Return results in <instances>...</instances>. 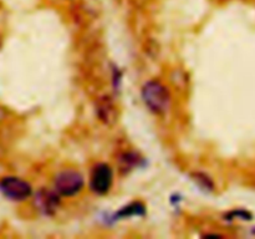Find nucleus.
I'll list each match as a JSON object with an SVG mask.
<instances>
[{"label": "nucleus", "instance_id": "3", "mask_svg": "<svg viewBox=\"0 0 255 239\" xmlns=\"http://www.w3.org/2000/svg\"><path fill=\"white\" fill-rule=\"evenodd\" d=\"M0 192L11 201L21 202L31 196L32 189L24 179L17 177H5L0 181Z\"/></svg>", "mask_w": 255, "mask_h": 239}, {"label": "nucleus", "instance_id": "6", "mask_svg": "<svg viewBox=\"0 0 255 239\" xmlns=\"http://www.w3.org/2000/svg\"><path fill=\"white\" fill-rule=\"evenodd\" d=\"M144 213V207L141 203H132L128 207L122 209L119 213L120 217H128L132 214H143Z\"/></svg>", "mask_w": 255, "mask_h": 239}, {"label": "nucleus", "instance_id": "2", "mask_svg": "<svg viewBox=\"0 0 255 239\" xmlns=\"http://www.w3.org/2000/svg\"><path fill=\"white\" fill-rule=\"evenodd\" d=\"M54 187L55 191L61 196L72 197L81 192L84 187V177L74 169H65L55 177Z\"/></svg>", "mask_w": 255, "mask_h": 239}, {"label": "nucleus", "instance_id": "4", "mask_svg": "<svg viewBox=\"0 0 255 239\" xmlns=\"http://www.w3.org/2000/svg\"><path fill=\"white\" fill-rule=\"evenodd\" d=\"M114 181V173L109 164L97 163L90 176V188L96 194H105L110 191Z\"/></svg>", "mask_w": 255, "mask_h": 239}, {"label": "nucleus", "instance_id": "5", "mask_svg": "<svg viewBox=\"0 0 255 239\" xmlns=\"http://www.w3.org/2000/svg\"><path fill=\"white\" fill-rule=\"evenodd\" d=\"M35 204L37 208L45 214L54 213L59 206V198L54 192L46 191V189H41L39 193L35 197Z\"/></svg>", "mask_w": 255, "mask_h": 239}, {"label": "nucleus", "instance_id": "1", "mask_svg": "<svg viewBox=\"0 0 255 239\" xmlns=\"http://www.w3.org/2000/svg\"><path fill=\"white\" fill-rule=\"evenodd\" d=\"M142 99L146 106L154 114H164L171 105L168 89L159 81H148L142 87Z\"/></svg>", "mask_w": 255, "mask_h": 239}]
</instances>
